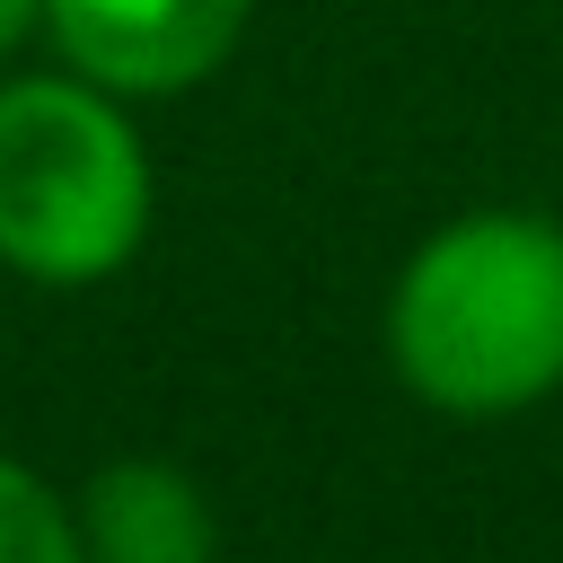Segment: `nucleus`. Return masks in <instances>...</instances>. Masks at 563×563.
Segmentation results:
<instances>
[{
	"label": "nucleus",
	"mask_w": 563,
	"mask_h": 563,
	"mask_svg": "<svg viewBox=\"0 0 563 563\" xmlns=\"http://www.w3.org/2000/svg\"><path fill=\"white\" fill-rule=\"evenodd\" d=\"M158 220L141 106L44 62L0 70V273L35 290L114 282Z\"/></svg>",
	"instance_id": "nucleus-2"
},
{
	"label": "nucleus",
	"mask_w": 563,
	"mask_h": 563,
	"mask_svg": "<svg viewBox=\"0 0 563 563\" xmlns=\"http://www.w3.org/2000/svg\"><path fill=\"white\" fill-rule=\"evenodd\" d=\"M26 44H44V0H0V70H9Z\"/></svg>",
	"instance_id": "nucleus-6"
},
{
	"label": "nucleus",
	"mask_w": 563,
	"mask_h": 563,
	"mask_svg": "<svg viewBox=\"0 0 563 563\" xmlns=\"http://www.w3.org/2000/svg\"><path fill=\"white\" fill-rule=\"evenodd\" d=\"M0 563H88L70 484H53L44 466H26L9 449H0Z\"/></svg>",
	"instance_id": "nucleus-5"
},
{
	"label": "nucleus",
	"mask_w": 563,
	"mask_h": 563,
	"mask_svg": "<svg viewBox=\"0 0 563 563\" xmlns=\"http://www.w3.org/2000/svg\"><path fill=\"white\" fill-rule=\"evenodd\" d=\"M255 26V0H44V53L132 106L211 88Z\"/></svg>",
	"instance_id": "nucleus-3"
},
{
	"label": "nucleus",
	"mask_w": 563,
	"mask_h": 563,
	"mask_svg": "<svg viewBox=\"0 0 563 563\" xmlns=\"http://www.w3.org/2000/svg\"><path fill=\"white\" fill-rule=\"evenodd\" d=\"M79 554L88 563H220V510L194 466L176 457H106L70 484Z\"/></svg>",
	"instance_id": "nucleus-4"
},
{
	"label": "nucleus",
	"mask_w": 563,
	"mask_h": 563,
	"mask_svg": "<svg viewBox=\"0 0 563 563\" xmlns=\"http://www.w3.org/2000/svg\"><path fill=\"white\" fill-rule=\"evenodd\" d=\"M378 352L440 422H510L563 396V220L475 202L422 229L387 282Z\"/></svg>",
	"instance_id": "nucleus-1"
}]
</instances>
